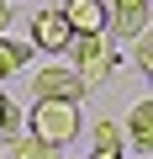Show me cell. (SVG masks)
<instances>
[{
  "label": "cell",
  "instance_id": "cell-1",
  "mask_svg": "<svg viewBox=\"0 0 153 159\" xmlns=\"http://www.w3.org/2000/svg\"><path fill=\"white\" fill-rule=\"evenodd\" d=\"M63 64L79 74L85 90H100L106 80H111V69L121 64V53H111L106 32H69V43H63Z\"/></svg>",
  "mask_w": 153,
  "mask_h": 159
},
{
  "label": "cell",
  "instance_id": "cell-2",
  "mask_svg": "<svg viewBox=\"0 0 153 159\" xmlns=\"http://www.w3.org/2000/svg\"><path fill=\"white\" fill-rule=\"evenodd\" d=\"M32 138L53 143V148H69L74 138H79L85 117H79V101H32V111L21 117Z\"/></svg>",
  "mask_w": 153,
  "mask_h": 159
},
{
  "label": "cell",
  "instance_id": "cell-3",
  "mask_svg": "<svg viewBox=\"0 0 153 159\" xmlns=\"http://www.w3.org/2000/svg\"><path fill=\"white\" fill-rule=\"evenodd\" d=\"M32 96L37 101H85L90 90L79 85V74H74L69 64H48V69L32 74Z\"/></svg>",
  "mask_w": 153,
  "mask_h": 159
},
{
  "label": "cell",
  "instance_id": "cell-4",
  "mask_svg": "<svg viewBox=\"0 0 153 159\" xmlns=\"http://www.w3.org/2000/svg\"><path fill=\"white\" fill-rule=\"evenodd\" d=\"M106 32L111 43H132L148 32V0H132V6H106Z\"/></svg>",
  "mask_w": 153,
  "mask_h": 159
},
{
  "label": "cell",
  "instance_id": "cell-5",
  "mask_svg": "<svg viewBox=\"0 0 153 159\" xmlns=\"http://www.w3.org/2000/svg\"><path fill=\"white\" fill-rule=\"evenodd\" d=\"M27 37H32L37 53H63V43H69V21H63V11H37Z\"/></svg>",
  "mask_w": 153,
  "mask_h": 159
},
{
  "label": "cell",
  "instance_id": "cell-6",
  "mask_svg": "<svg viewBox=\"0 0 153 159\" xmlns=\"http://www.w3.org/2000/svg\"><path fill=\"white\" fill-rule=\"evenodd\" d=\"M121 138H127V148H137L142 159L153 154V101H137V106L127 111V127H121Z\"/></svg>",
  "mask_w": 153,
  "mask_h": 159
},
{
  "label": "cell",
  "instance_id": "cell-7",
  "mask_svg": "<svg viewBox=\"0 0 153 159\" xmlns=\"http://www.w3.org/2000/svg\"><path fill=\"white\" fill-rule=\"evenodd\" d=\"M63 21L69 32H106V0H63Z\"/></svg>",
  "mask_w": 153,
  "mask_h": 159
},
{
  "label": "cell",
  "instance_id": "cell-8",
  "mask_svg": "<svg viewBox=\"0 0 153 159\" xmlns=\"http://www.w3.org/2000/svg\"><path fill=\"white\" fill-rule=\"evenodd\" d=\"M27 58H32V53H27V43H16V37L0 32V85H6L11 74H21V69H27Z\"/></svg>",
  "mask_w": 153,
  "mask_h": 159
},
{
  "label": "cell",
  "instance_id": "cell-9",
  "mask_svg": "<svg viewBox=\"0 0 153 159\" xmlns=\"http://www.w3.org/2000/svg\"><path fill=\"white\" fill-rule=\"evenodd\" d=\"M90 143H95L100 154H127V138H121V122H111V117H100V122L90 127Z\"/></svg>",
  "mask_w": 153,
  "mask_h": 159
},
{
  "label": "cell",
  "instance_id": "cell-10",
  "mask_svg": "<svg viewBox=\"0 0 153 159\" xmlns=\"http://www.w3.org/2000/svg\"><path fill=\"white\" fill-rule=\"evenodd\" d=\"M11 154L16 159H63V148H53V143H42V138H11Z\"/></svg>",
  "mask_w": 153,
  "mask_h": 159
},
{
  "label": "cell",
  "instance_id": "cell-11",
  "mask_svg": "<svg viewBox=\"0 0 153 159\" xmlns=\"http://www.w3.org/2000/svg\"><path fill=\"white\" fill-rule=\"evenodd\" d=\"M16 133H21V106L0 90V138H16Z\"/></svg>",
  "mask_w": 153,
  "mask_h": 159
},
{
  "label": "cell",
  "instance_id": "cell-12",
  "mask_svg": "<svg viewBox=\"0 0 153 159\" xmlns=\"http://www.w3.org/2000/svg\"><path fill=\"white\" fill-rule=\"evenodd\" d=\"M132 53H137V69L142 74H153V37L142 32V37H132Z\"/></svg>",
  "mask_w": 153,
  "mask_h": 159
},
{
  "label": "cell",
  "instance_id": "cell-13",
  "mask_svg": "<svg viewBox=\"0 0 153 159\" xmlns=\"http://www.w3.org/2000/svg\"><path fill=\"white\" fill-rule=\"evenodd\" d=\"M11 16H16V11H11V0H0V32L11 27Z\"/></svg>",
  "mask_w": 153,
  "mask_h": 159
},
{
  "label": "cell",
  "instance_id": "cell-14",
  "mask_svg": "<svg viewBox=\"0 0 153 159\" xmlns=\"http://www.w3.org/2000/svg\"><path fill=\"white\" fill-rule=\"evenodd\" d=\"M90 159H127V154H100V148H95V154H90Z\"/></svg>",
  "mask_w": 153,
  "mask_h": 159
},
{
  "label": "cell",
  "instance_id": "cell-15",
  "mask_svg": "<svg viewBox=\"0 0 153 159\" xmlns=\"http://www.w3.org/2000/svg\"><path fill=\"white\" fill-rule=\"evenodd\" d=\"M106 6H132V0H106Z\"/></svg>",
  "mask_w": 153,
  "mask_h": 159
}]
</instances>
